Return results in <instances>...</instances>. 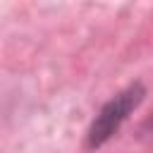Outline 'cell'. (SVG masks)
<instances>
[{
	"label": "cell",
	"mask_w": 153,
	"mask_h": 153,
	"mask_svg": "<svg viewBox=\"0 0 153 153\" xmlns=\"http://www.w3.org/2000/svg\"><path fill=\"white\" fill-rule=\"evenodd\" d=\"M146 91L141 84H131L127 88H122L117 96H112L93 117L88 134H86V143L88 148H98L103 146L108 139H112V134L122 127V122L139 108V103L143 100Z\"/></svg>",
	"instance_id": "obj_1"
},
{
	"label": "cell",
	"mask_w": 153,
	"mask_h": 153,
	"mask_svg": "<svg viewBox=\"0 0 153 153\" xmlns=\"http://www.w3.org/2000/svg\"><path fill=\"white\" fill-rule=\"evenodd\" d=\"M146 129H148V131H153V115L148 117V122H146Z\"/></svg>",
	"instance_id": "obj_2"
}]
</instances>
